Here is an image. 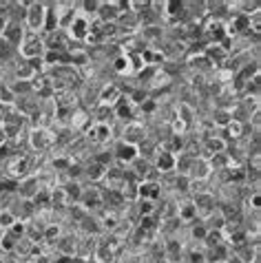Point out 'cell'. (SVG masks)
I'll list each match as a JSON object with an SVG mask.
<instances>
[{
    "mask_svg": "<svg viewBox=\"0 0 261 263\" xmlns=\"http://www.w3.org/2000/svg\"><path fill=\"white\" fill-rule=\"evenodd\" d=\"M27 22H29L31 31H40L44 27V22H47V7L38 5V2L29 5L27 7Z\"/></svg>",
    "mask_w": 261,
    "mask_h": 263,
    "instance_id": "obj_1",
    "label": "cell"
},
{
    "mask_svg": "<svg viewBox=\"0 0 261 263\" xmlns=\"http://www.w3.org/2000/svg\"><path fill=\"white\" fill-rule=\"evenodd\" d=\"M117 157H120V159H133V157H135V149H133V144H120Z\"/></svg>",
    "mask_w": 261,
    "mask_h": 263,
    "instance_id": "obj_2",
    "label": "cell"
},
{
    "mask_svg": "<svg viewBox=\"0 0 261 263\" xmlns=\"http://www.w3.org/2000/svg\"><path fill=\"white\" fill-rule=\"evenodd\" d=\"M0 102H5V104H14L16 93H11L7 86H0Z\"/></svg>",
    "mask_w": 261,
    "mask_h": 263,
    "instance_id": "obj_3",
    "label": "cell"
}]
</instances>
